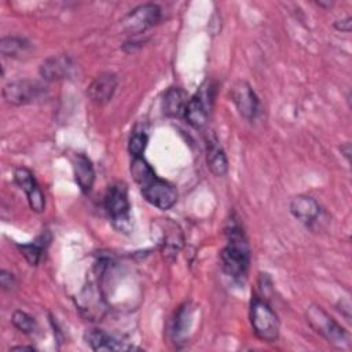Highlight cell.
Listing matches in <instances>:
<instances>
[{
    "instance_id": "20",
    "label": "cell",
    "mask_w": 352,
    "mask_h": 352,
    "mask_svg": "<svg viewBox=\"0 0 352 352\" xmlns=\"http://www.w3.org/2000/svg\"><path fill=\"white\" fill-rule=\"evenodd\" d=\"M191 318H192V307H191L190 302H184L182 307H179V309L176 312V316H175V320H173L172 333H173L175 340L184 338L186 333L190 329Z\"/></svg>"
},
{
    "instance_id": "19",
    "label": "cell",
    "mask_w": 352,
    "mask_h": 352,
    "mask_svg": "<svg viewBox=\"0 0 352 352\" xmlns=\"http://www.w3.org/2000/svg\"><path fill=\"white\" fill-rule=\"evenodd\" d=\"M30 50H32L30 41H28L23 37L7 36V37H1L0 40V52L4 56L21 58V56H25Z\"/></svg>"
},
{
    "instance_id": "1",
    "label": "cell",
    "mask_w": 352,
    "mask_h": 352,
    "mask_svg": "<svg viewBox=\"0 0 352 352\" xmlns=\"http://www.w3.org/2000/svg\"><path fill=\"white\" fill-rule=\"evenodd\" d=\"M226 236L227 243L220 253L221 268L228 278L241 282L246 278L249 271L250 249L243 227L235 214L227 221Z\"/></svg>"
},
{
    "instance_id": "22",
    "label": "cell",
    "mask_w": 352,
    "mask_h": 352,
    "mask_svg": "<svg viewBox=\"0 0 352 352\" xmlns=\"http://www.w3.org/2000/svg\"><path fill=\"white\" fill-rule=\"evenodd\" d=\"M11 322L14 324V327L23 333V334H34L37 330H38V324L36 322V319L33 316H30L29 314L23 312V311H15L12 314V318H11Z\"/></svg>"
},
{
    "instance_id": "7",
    "label": "cell",
    "mask_w": 352,
    "mask_h": 352,
    "mask_svg": "<svg viewBox=\"0 0 352 352\" xmlns=\"http://www.w3.org/2000/svg\"><path fill=\"white\" fill-rule=\"evenodd\" d=\"M3 99L11 106L34 103L44 98L45 87L33 80H16L3 87Z\"/></svg>"
},
{
    "instance_id": "15",
    "label": "cell",
    "mask_w": 352,
    "mask_h": 352,
    "mask_svg": "<svg viewBox=\"0 0 352 352\" xmlns=\"http://www.w3.org/2000/svg\"><path fill=\"white\" fill-rule=\"evenodd\" d=\"M85 342L92 351H132L138 349L136 346L128 344L126 341H120L118 338L110 336L100 329H89L84 334Z\"/></svg>"
},
{
    "instance_id": "13",
    "label": "cell",
    "mask_w": 352,
    "mask_h": 352,
    "mask_svg": "<svg viewBox=\"0 0 352 352\" xmlns=\"http://www.w3.org/2000/svg\"><path fill=\"white\" fill-rule=\"evenodd\" d=\"M74 62L69 55H54L40 65V76L47 81H58L69 78L74 72Z\"/></svg>"
},
{
    "instance_id": "2",
    "label": "cell",
    "mask_w": 352,
    "mask_h": 352,
    "mask_svg": "<svg viewBox=\"0 0 352 352\" xmlns=\"http://www.w3.org/2000/svg\"><path fill=\"white\" fill-rule=\"evenodd\" d=\"M131 175L147 202L161 210L170 209L177 201V191L173 184L160 179L143 155L132 157Z\"/></svg>"
},
{
    "instance_id": "25",
    "label": "cell",
    "mask_w": 352,
    "mask_h": 352,
    "mask_svg": "<svg viewBox=\"0 0 352 352\" xmlns=\"http://www.w3.org/2000/svg\"><path fill=\"white\" fill-rule=\"evenodd\" d=\"M352 19L348 16V18H345V19H342V21H336V23H334V26L338 29V30H341V32H349L351 30V22Z\"/></svg>"
},
{
    "instance_id": "21",
    "label": "cell",
    "mask_w": 352,
    "mask_h": 352,
    "mask_svg": "<svg viewBox=\"0 0 352 352\" xmlns=\"http://www.w3.org/2000/svg\"><path fill=\"white\" fill-rule=\"evenodd\" d=\"M47 239L44 236H40L37 241L33 243H26V245H18V249L21 250L22 256L26 258V261L30 265H37L41 260V256L45 250Z\"/></svg>"
},
{
    "instance_id": "27",
    "label": "cell",
    "mask_w": 352,
    "mask_h": 352,
    "mask_svg": "<svg viewBox=\"0 0 352 352\" xmlns=\"http://www.w3.org/2000/svg\"><path fill=\"white\" fill-rule=\"evenodd\" d=\"M10 351H36L34 346H26V345H16V346H11Z\"/></svg>"
},
{
    "instance_id": "9",
    "label": "cell",
    "mask_w": 352,
    "mask_h": 352,
    "mask_svg": "<svg viewBox=\"0 0 352 352\" xmlns=\"http://www.w3.org/2000/svg\"><path fill=\"white\" fill-rule=\"evenodd\" d=\"M161 8L157 4L147 3L131 10L122 19V28L132 34H139L161 21Z\"/></svg>"
},
{
    "instance_id": "5",
    "label": "cell",
    "mask_w": 352,
    "mask_h": 352,
    "mask_svg": "<svg viewBox=\"0 0 352 352\" xmlns=\"http://www.w3.org/2000/svg\"><path fill=\"white\" fill-rule=\"evenodd\" d=\"M104 209L117 230H129L131 205L128 199V190L124 183L116 182L107 187L104 194Z\"/></svg>"
},
{
    "instance_id": "23",
    "label": "cell",
    "mask_w": 352,
    "mask_h": 352,
    "mask_svg": "<svg viewBox=\"0 0 352 352\" xmlns=\"http://www.w3.org/2000/svg\"><path fill=\"white\" fill-rule=\"evenodd\" d=\"M147 146V135L143 129L133 131L128 140V151L132 157L143 155Z\"/></svg>"
},
{
    "instance_id": "11",
    "label": "cell",
    "mask_w": 352,
    "mask_h": 352,
    "mask_svg": "<svg viewBox=\"0 0 352 352\" xmlns=\"http://www.w3.org/2000/svg\"><path fill=\"white\" fill-rule=\"evenodd\" d=\"M231 99L245 120L252 121L256 118L258 113V98L249 82L243 80L236 81L231 89Z\"/></svg>"
},
{
    "instance_id": "8",
    "label": "cell",
    "mask_w": 352,
    "mask_h": 352,
    "mask_svg": "<svg viewBox=\"0 0 352 352\" xmlns=\"http://www.w3.org/2000/svg\"><path fill=\"white\" fill-rule=\"evenodd\" d=\"M213 102V87L208 82V85H202L201 89L192 95L184 109L186 121L194 128H202L208 121L209 109Z\"/></svg>"
},
{
    "instance_id": "14",
    "label": "cell",
    "mask_w": 352,
    "mask_h": 352,
    "mask_svg": "<svg viewBox=\"0 0 352 352\" xmlns=\"http://www.w3.org/2000/svg\"><path fill=\"white\" fill-rule=\"evenodd\" d=\"M118 84V78L114 73L106 72L99 74L88 87L87 94L88 98L98 106H103L109 103L116 92Z\"/></svg>"
},
{
    "instance_id": "17",
    "label": "cell",
    "mask_w": 352,
    "mask_h": 352,
    "mask_svg": "<svg viewBox=\"0 0 352 352\" xmlns=\"http://www.w3.org/2000/svg\"><path fill=\"white\" fill-rule=\"evenodd\" d=\"M206 164L209 170L217 177H221L228 172L227 155L213 133L206 136Z\"/></svg>"
},
{
    "instance_id": "10",
    "label": "cell",
    "mask_w": 352,
    "mask_h": 352,
    "mask_svg": "<svg viewBox=\"0 0 352 352\" xmlns=\"http://www.w3.org/2000/svg\"><path fill=\"white\" fill-rule=\"evenodd\" d=\"M14 180L16 186L26 194L30 209L36 213H41L45 208V198L32 170L25 166H18L14 170Z\"/></svg>"
},
{
    "instance_id": "12",
    "label": "cell",
    "mask_w": 352,
    "mask_h": 352,
    "mask_svg": "<svg viewBox=\"0 0 352 352\" xmlns=\"http://www.w3.org/2000/svg\"><path fill=\"white\" fill-rule=\"evenodd\" d=\"M289 210L294 219L305 227H314L322 217V208L319 202L308 195H297L292 199Z\"/></svg>"
},
{
    "instance_id": "26",
    "label": "cell",
    "mask_w": 352,
    "mask_h": 352,
    "mask_svg": "<svg viewBox=\"0 0 352 352\" xmlns=\"http://www.w3.org/2000/svg\"><path fill=\"white\" fill-rule=\"evenodd\" d=\"M341 153H344L345 158L349 161V155H351V144L345 143L344 146H341Z\"/></svg>"
},
{
    "instance_id": "4",
    "label": "cell",
    "mask_w": 352,
    "mask_h": 352,
    "mask_svg": "<svg viewBox=\"0 0 352 352\" xmlns=\"http://www.w3.org/2000/svg\"><path fill=\"white\" fill-rule=\"evenodd\" d=\"M249 316L252 329L260 340L265 342H274L278 340L279 319L265 298L258 296L252 298Z\"/></svg>"
},
{
    "instance_id": "24",
    "label": "cell",
    "mask_w": 352,
    "mask_h": 352,
    "mask_svg": "<svg viewBox=\"0 0 352 352\" xmlns=\"http://www.w3.org/2000/svg\"><path fill=\"white\" fill-rule=\"evenodd\" d=\"M0 285H1V289L3 290H11L14 289L15 286V278L11 272L6 271V270H1L0 271Z\"/></svg>"
},
{
    "instance_id": "16",
    "label": "cell",
    "mask_w": 352,
    "mask_h": 352,
    "mask_svg": "<svg viewBox=\"0 0 352 352\" xmlns=\"http://www.w3.org/2000/svg\"><path fill=\"white\" fill-rule=\"evenodd\" d=\"M72 166H73L74 180L78 188L81 190V192L88 194L95 182V170L91 160L82 153H76L72 157Z\"/></svg>"
},
{
    "instance_id": "3",
    "label": "cell",
    "mask_w": 352,
    "mask_h": 352,
    "mask_svg": "<svg viewBox=\"0 0 352 352\" xmlns=\"http://www.w3.org/2000/svg\"><path fill=\"white\" fill-rule=\"evenodd\" d=\"M309 326L331 345L345 349L351 346L349 333L336 322L322 307L309 305L305 312Z\"/></svg>"
},
{
    "instance_id": "18",
    "label": "cell",
    "mask_w": 352,
    "mask_h": 352,
    "mask_svg": "<svg viewBox=\"0 0 352 352\" xmlns=\"http://www.w3.org/2000/svg\"><path fill=\"white\" fill-rule=\"evenodd\" d=\"M188 99L183 89L180 88H169L162 98V110L168 117H180L184 114V109Z\"/></svg>"
},
{
    "instance_id": "6",
    "label": "cell",
    "mask_w": 352,
    "mask_h": 352,
    "mask_svg": "<svg viewBox=\"0 0 352 352\" xmlns=\"http://www.w3.org/2000/svg\"><path fill=\"white\" fill-rule=\"evenodd\" d=\"M153 238L161 253L169 261H173L184 245V235L177 223L170 219H158L151 223Z\"/></svg>"
}]
</instances>
